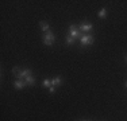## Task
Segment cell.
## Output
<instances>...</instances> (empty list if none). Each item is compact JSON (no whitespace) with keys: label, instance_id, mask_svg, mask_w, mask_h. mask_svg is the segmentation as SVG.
Wrapping results in <instances>:
<instances>
[{"label":"cell","instance_id":"cell-1","mask_svg":"<svg viewBox=\"0 0 127 121\" xmlns=\"http://www.w3.org/2000/svg\"><path fill=\"white\" fill-rule=\"evenodd\" d=\"M43 43L46 44V46H53L54 44V42H56V36L53 35V32L51 31H47V32H45V35H43Z\"/></svg>","mask_w":127,"mask_h":121},{"label":"cell","instance_id":"cell-2","mask_svg":"<svg viewBox=\"0 0 127 121\" xmlns=\"http://www.w3.org/2000/svg\"><path fill=\"white\" fill-rule=\"evenodd\" d=\"M68 35H70L73 39H77V38L80 39L81 36H83L81 31L76 28V26H74V24H70V26H69V34H68Z\"/></svg>","mask_w":127,"mask_h":121},{"label":"cell","instance_id":"cell-3","mask_svg":"<svg viewBox=\"0 0 127 121\" xmlns=\"http://www.w3.org/2000/svg\"><path fill=\"white\" fill-rule=\"evenodd\" d=\"M80 42H81V44L83 46H89V44H92L93 42H95V38H93L92 35H89V34H87V35H83L80 38Z\"/></svg>","mask_w":127,"mask_h":121},{"label":"cell","instance_id":"cell-4","mask_svg":"<svg viewBox=\"0 0 127 121\" xmlns=\"http://www.w3.org/2000/svg\"><path fill=\"white\" fill-rule=\"evenodd\" d=\"M61 82H62V78L60 77V75L51 78V87L49 89V92H50V93H54V92H56V87L60 86V85H61Z\"/></svg>","mask_w":127,"mask_h":121},{"label":"cell","instance_id":"cell-5","mask_svg":"<svg viewBox=\"0 0 127 121\" xmlns=\"http://www.w3.org/2000/svg\"><path fill=\"white\" fill-rule=\"evenodd\" d=\"M92 28H93V26L89 22H83L80 24V31H83V32H89Z\"/></svg>","mask_w":127,"mask_h":121},{"label":"cell","instance_id":"cell-6","mask_svg":"<svg viewBox=\"0 0 127 121\" xmlns=\"http://www.w3.org/2000/svg\"><path fill=\"white\" fill-rule=\"evenodd\" d=\"M26 85H27V82H26V81H22V80H16L14 82V86L16 87V89H19V90H22Z\"/></svg>","mask_w":127,"mask_h":121},{"label":"cell","instance_id":"cell-7","mask_svg":"<svg viewBox=\"0 0 127 121\" xmlns=\"http://www.w3.org/2000/svg\"><path fill=\"white\" fill-rule=\"evenodd\" d=\"M39 27H41V30L43 32L49 31V23H47V22H39Z\"/></svg>","mask_w":127,"mask_h":121},{"label":"cell","instance_id":"cell-8","mask_svg":"<svg viewBox=\"0 0 127 121\" xmlns=\"http://www.w3.org/2000/svg\"><path fill=\"white\" fill-rule=\"evenodd\" d=\"M25 81L27 82V85H30V86H32V85L35 83V78L32 77V74H31V75H29V77H26V78H25Z\"/></svg>","mask_w":127,"mask_h":121},{"label":"cell","instance_id":"cell-9","mask_svg":"<svg viewBox=\"0 0 127 121\" xmlns=\"http://www.w3.org/2000/svg\"><path fill=\"white\" fill-rule=\"evenodd\" d=\"M22 71H23V70H20L19 67H14V69H12V74H14L16 78H20V74H22Z\"/></svg>","mask_w":127,"mask_h":121},{"label":"cell","instance_id":"cell-10","mask_svg":"<svg viewBox=\"0 0 127 121\" xmlns=\"http://www.w3.org/2000/svg\"><path fill=\"white\" fill-rule=\"evenodd\" d=\"M99 18H100V19H104L105 16H107V10H105V8H101L100 11H99Z\"/></svg>","mask_w":127,"mask_h":121},{"label":"cell","instance_id":"cell-11","mask_svg":"<svg viewBox=\"0 0 127 121\" xmlns=\"http://www.w3.org/2000/svg\"><path fill=\"white\" fill-rule=\"evenodd\" d=\"M43 86H45V87H47V89H50V87H51V80L46 78V80L43 81Z\"/></svg>","mask_w":127,"mask_h":121},{"label":"cell","instance_id":"cell-12","mask_svg":"<svg viewBox=\"0 0 127 121\" xmlns=\"http://www.w3.org/2000/svg\"><path fill=\"white\" fill-rule=\"evenodd\" d=\"M73 42H74V39L70 35H66V44H72Z\"/></svg>","mask_w":127,"mask_h":121},{"label":"cell","instance_id":"cell-13","mask_svg":"<svg viewBox=\"0 0 127 121\" xmlns=\"http://www.w3.org/2000/svg\"><path fill=\"white\" fill-rule=\"evenodd\" d=\"M125 59H126V60H127V54H126V57H125Z\"/></svg>","mask_w":127,"mask_h":121},{"label":"cell","instance_id":"cell-14","mask_svg":"<svg viewBox=\"0 0 127 121\" xmlns=\"http://www.w3.org/2000/svg\"><path fill=\"white\" fill-rule=\"evenodd\" d=\"M126 87H127V82H126Z\"/></svg>","mask_w":127,"mask_h":121}]
</instances>
